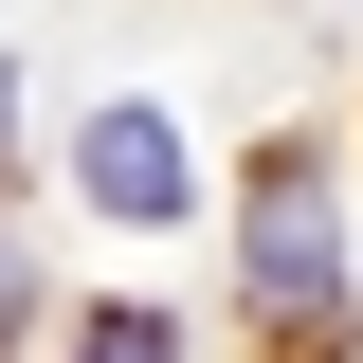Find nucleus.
<instances>
[{
    "instance_id": "f257e3e1",
    "label": "nucleus",
    "mask_w": 363,
    "mask_h": 363,
    "mask_svg": "<svg viewBox=\"0 0 363 363\" xmlns=\"http://www.w3.org/2000/svg\"><path fill=\"white\" fill-rule=\"evenodd\" d=\"M255 309L291 327V345H327V327H345V218H327V182H309V164H272V182H255Z\"/></svg>"
},
{
    "instance_id": "f03ea898",
    "label": "nucleus",
    "mask_w": 363,
    "mask_h": 363,
    "mask_svg": "<svg viewBox=\"0 0 363 363\" xmlns=\"http://www.w3.org/2000/svg\"><path fill=\"white\" fill-rule=\"evenodd\" d=\"M91 200H109V218H182V128L164 109H109V128H91Z\"/></svg>"
},
{
    "instance_id": "7ed1b4c3",
    "label": "nucleus",
    "mask_w": 363,
    "mask_h": 363,
    "mask_svg": "<svg viewBox=\"0 0 363 363\" xmlns=\"http://www.w3.org/2000/svg\"><path fill=\"white\" fill-rule=\"evenodd\" d=\"M91 363H182V345H164V327L128 309V327H91Z\"/></svg>"
},
{
    "instance_id": "20e7f679",
    "label": "nucleus",
    "mask_w": 363,
    "mask_h": 363,
    "mask_svg": "<svg viewBox=\"0 0 363 363\" xmlns=\"http://www.w3.org/2000/svg\"><path fill=\"white\" fill-rule=\"evenodd\" d=\"M0 309H18V236H0Z\"/></svg>"
},
{
    "instance_id": "39448f33",
    "label": "nucleus",
    "mask_w": 363,
    "mask_h": 363,
    "mask_svg": "<svg viewBox=\"0 0 363 363\" xmlns=\"http://www.w3.org/2000/svg\"><path fill=\"white\" fill-rule=\"evenodd\" d=\"M0 109H18V91H0Z\"/></svg>"
}]
</instances>
